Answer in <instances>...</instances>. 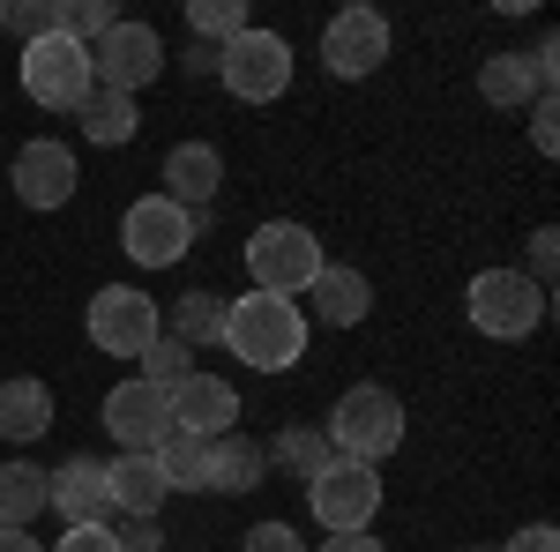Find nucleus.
<instances>
[{
  "instance_id": "nucleus-1",
  "label": "nucleus",
  "mask_w": 560,
  "mask_h": 552,
  "mask_svg": "<svg viewBox=\"0 0 560 552\" xmlns=\"http://www.w3.org/2000/svg\"><path fill=\"white\" fill-rule=\"evenodd\" d=\"M224 351L255 374H292L306 359V314L300 298H269V292H247V298H224Z\"/></svg>"
},
{
  "instance_id": "nucleus-2",
  "label": "nucleus",
  "mask_w": 560,
  "mask_h": 552,
  "mask_svg": "<svg viewBox=\"0 0 560 552\" xmlns=\"http://www.w3.org/2000/svg\"><path fill=\"white\" fill-rule=\"evenodd\" d=\"M329 448L345 456V463H374L382 470V456H396L404 448V396L382 381H351L337 403H329Z\"/></svg>"
},
{
  "instance_id": "nucleus-3",
  "label": "nucleus",
  "mask_w": 560,
  "mask_h": 552,
  "mask_svg": "<svg viewBox=\"0 0 560 552\" xmlns=\"http://www.w3.org/2000/svg\"><path fill=\"white\" fill-rule=\"evenodd\" d=\"M546 306H553V292H538L523 269H478L471 292H464V314H471L478 337L493 343H523L546 329Z\"/></svg>"
},
{
  "instance_id": "nucleus-4",
  "label": "nucleus",
  "mask_w": 560,
  "mask_h": 552,
  "mask_svg": "<svg viewBox=\"0 0 560 552\" xmlns=\"http://www.w3.org/2000/svg\"><path fill=\"white\" fill-rule=\"evenodd\" d=\"M322 261H329L322 239L306 224H292V216H269V224H255V239H247V277L269 298H300L322 277Z\"/></svg>"
},
{
  "instance_id": "nucleus-5",
  "label": "nucleus",
  "mask_w": 560,
  "mask_h": 552,
  "mask_svg": "<svg viewBox=\"0 0 560 552\" xmlns=\"http://www.w3.org/2000/svg\"><path fill=\"white\" fill-rule=\"evenodd\" d=\"M15 75H23V97L31 105H45V113H75L90 90H97V75H90V45L75 38H38L23 45V60H15Z\"/></svg>"
},
{
  "instance_id": "nucleus-6",
  "label": "nucleus",
  "mask_w": 560,
  "mask_h": 552,
  "mask_svg": "<svg viewBox=\"0 0 560 552\" xmlns=\"http://www.w3.org/2000/svg\"><path fill=\"white\" fill-rule=\"evenodd\" d=\"M195 239H202V216L165 202V195H142V202H128V216H120V255H128L135 269H173V261H187Z\"/></svg>"
},
{
  "instance_id": "nucleus-7",
  "label": "nucleus",
  "mask_w": 560,
  "mask_h": 552,
  "mask_svg": "<svg viewBox=\"0 0 560 552\" xmlns=\"http://www.w3.org/2000/svg\"><path fill=\"white\" fill-rule=\"evenodd\" d=\"M217 83L232 90L240 105H277L284 90H292V45L277 38V31H240V38L217 52Z\"/></svg>"
},
{
  "instance_id": "nucleus-8",
  "label": "nucleus",
  "mask_w": 560,
  "mask_h": 552,
  "mask_svg": "<svg viewBox=\"0 0 560 552\" xmlns=\"http://www.w3.org/2000/svg\"><path fill=\"white\" fill-rule=\"evenodd\" d=\"M306 515H314L329 538L374 530V515H382V470H374V463H345V456H337V463L306 485Z\"/></svg>"
},
{
  "instance_id": "nucleus-9",
  "label": "nucleus",
  "mask_w": 560,
  "mask_h": 552,
  "mask_svg": "<svg viewBox=\"0 0 560 552\" xmlns=\"http://www.w3.org/2000/svg\"><path fill=\"white\" fill-rule=\"evenodd\" d=\"M83 329L105 359H142L150 343L165 337V329H158V298L135 292V284H105V292L83 306Z\"/></svg>"
},
{
  "instance_id": "nucleus-10",
  "label": "nucleus",
  "mask_w": 560,
  "mask_h": 552,
  "mask_svg": "<svg viewBox=\"0 0 560 552\" xmlns=\"http://www.w3.org/2000/svg\"><path fill=\"white\" fill-rule=\"evenodd\" d=\"M553 75H560V45L538 38L530 52H486L478 60V97L493 113H530L538 97H553Z\"/></svg>"
},
{
  "instance_id": "nucleus-11",
  "label": "nucleus",
  "mask_w": 560,
  "mask_h": 552,
  "mask_svg": "<svg viewBox=\"0 0 560 552\" xmlns=\"http://www.w3.org/2000/svg\"><path fill=\"white\" fill-rule=\"evenodd\" d=\"M165 60H173V52H165V38H158V23H135V15H120L105 38L90 45V75H97V90H120V97H135L142 83H158Z\"/></svg>"
},
{
  "instance_id": "nucleus-12",
  "label": "nucleus",
  "mask_w": 560,
  "mask_h": 552,
  "mask_svg": "<svg viewBox=\"0 0 560 552\" xmlns=\"http://www.w3.org/2000/svg\"><path fill=\"white\" fill-rule=\"evenodd\" d=\"M388 45H396V31H388L382 8H337V15L322 23V68H329L337 83H366L388 60Z\"/></svg>"
},
{
  "instance_id": "nucleus-13",
  "label": "nucleus",
  "mask_w": 560,
  "mask_h": 552,
  "mask_svg": "<svg viewBox=\"0 0 560 552\" xmlns=\"http://www.w3.org/2000/svg\"><path fill=\"white\" fill-rule=\"evenodd\" d=\"M75 179H83L75 150H68V142H52V134L23 142V150L8 157V187H15V202H23V210H68V202H75Z\"/></svg>"
},
{
  "instance_id": "nucleus-14",
  "label": "nucleus",
  "mask_w": 560,
  "mask_h": 552,
  "mask_svg": "<svg viewBox=\"0 0 560 552\" xmlns=\"http://www.w3.org/2000/svg\"><path fill=\"white\" fill-rule=\"evenodd\" d=\"M105 433L120 441V456H158L165 433H173V411H165V388L158 381H120L105 388Z\"/></svg>"
},
{
  "instance_id": "nucleus-15",
  "label": "nucleus",
  "mask_w": 560,
  "mask_h": 552,
  "mask_svg": "<svg viewBox=\"0 0 560 552\" xmlns=\"http://www.w3.org/2000/svg\"><path fill=\"white\" fill-rule=\"evenodd\" d=\"M165 411H173V433L224 441V433H240V388L217 381V374H187V381L165 388Z\"/></svg>"
},
{
  "instance_id": "nucleus-16",
  "label": "nucleus",
  "mask_w": 560,
  "mask_h": 552,
  "mask_svg": "<svg viewBox=\"0 0 560 552\" xmlns=\"http://www.w3.org/2000/svg\"><path fill=\"white\" fill-rule=\"evenodd\" d=\"M45 515H60L68 530L75 522H113V485L97 456H68L60 470H45Z\"/></svg>"
},
{
  "instance_id": "nucleus-17",
  "label": "nucleus",
  "mask_w": 560,
  "mask_h": 552,
  "mask_svg": "<svg viewBox=\"0 0 560 552\" xmlns=\"http://www.w3.org/2000/svg\"><path fill=\"white\" fill-rule=\"evenodd\" d=\"M217 187H224V157H217V142H173L165 150V202H179V210H217Z\"/></svg>"
},
{
  "instance_id": "nucleus-18",
  "label": "nucleus",
  "mask_w": 560,
  "mask_h": 552,
  "mask_svg": "<svg viewBox=\"0 0 560 552\" xmlns=\"http://www.w3.org/2000/svg\"><path fill=\"white\" fill-rule=\"evenodd\" d=\"M314 298V321L322 329H359L366 314H374V284H366V269H351V261H322V277L306 284Z\"/></svg>"
},
{
  "instance_id": "nucleus-19",
  "label": "nucleus",
  "mask_w": 560,
  "mask_h": 552,
  "mask_svg": "<svg viewBox=\"0 0 560 552\" xmlns=\"http://www.w3.org/2000/svg\"><path fill=\"white\" fill-rule=\"evenodd\" d=\"M105 485H113V515H128V522H142V515H158L173 501L158 456H113V463H105Z\"/></svg>"
},
{
  "instance_id": "nucleus-20",
  "label": "nucleus",
  "mask_w": 560,
  "mask_h": 552,
  "mask_svg": "<svg viewBox=\"0 0 560 552\" xmlns=\"http://www.w3.org/2000/svg\"><path fill=\"white\" fill-rule=\"evenodd\" d=\"M52 433V388L38 374H15V381H0V441H38Z\"/></svg>"
},
{
  "instance_id": "nucleus-21",
  "label": "nucleus",
  "mask_w": 560,
  "mask_h": 552,
  "mask_svg": "<svg viewBox=\"0 0 560 552\" xmlns=\"http://www.w3.org/2000/svg\"><path fill=\"white\" fill-rule=\"evenodd\" d=\"M75 128H83V142H97V150H128L135 128H142V113H135V97H120V90H90L83 105H75Z\"/></svg>"
},
{
  "instance_id": "nucleus-22",
  "label": "nucleus",
  "mask_w": 560,
  "mask_h": 552,
  "mask_svg": "<svg viewBox=\"0 0 560 552\" xmlns=\"http://www.w3.org/2000/svg\"><path fill=\"white\" fill-rule=\"evenodd\" d=\"M261 478H269V456H261V441H247V433H224V441H210V493H255Z\"/></svg>"
},
{
  "instance_id": "nucleus-23",
  "label": "nucleus",
  "mask_w": 560,
  "mask_h": 552,
  "mask_svg": "<svg viewBox=\"0 0 560 552\" xmlns=\"http://www.w3.org/2000/svg\"><path fill=\"white\" fill-rule=\"evenodd\" d=\"M261 456H269V470H284V478H300V485H314L322 470L337 463V448H329V433H322V425H284Z\"/></svg>"
},
{
  "instance_id": "nucleus-24",
  "label": "nucleus",
  "mask_w": 560,
  "mask_h": 552,
  "mask_svg": "<svg viewBox=\"0 0 560 552\" xmlns=\"http://www.w3.org/2000/svg\"><path fill=\"white\" fill-rule=\"evenodd\" d=\"M45 515V470L38 463H0V530H38Z\"/></svg>"
},
{
  "instance_id": "nucleus-25",
  "label": "nucleus",
  "mask_w": 560,
  "mask_h": 552,
  "mask_svg": "<svg viewBox=\"0 0 560 552\" xmlns=\"http://www.w3.org/2000/svg\"><path fill=\"white\" fill-rule=\"evenodd\" d=\"M165 337H179L187 351L217 343V337H224V292H179V298H173V321H165Z\"/></svg>"
},
{
  "instance_id": "nucleus-26",
  "label": "nucleus",
  "mask_w": 560,
  "mask_h": 552,
  "mask_svg": "<svg viewBox=\"0 0 560 552\" xmlns=\"http://www.w3.org/2000/svg\"><path fill=\"white\" fill-rule=\"evenodd\" d=\"M158 470H165L173 493H210V441H195V433H165Z\"/></svg>"
},
{
  "instance_id": "nucleus-27",
  "label": "nucleus",
  "mask_w": 560,
  "mask_h": 552,
  "mask_svg": "<svg viewBox=\"0 0 560 552\" xmlns=\"http://www.w3.org/2000/svg\"><path fill=\"white\" fill-rule=\"evenodd\" d=\"M187 23H195V38L202 45H224L240 38V31H255V15H247V0H187Z\"/></svg>"
},
{
  "instance_id": "nucleus-28",
  "label": "nucleus",
  "mask_w": 560,
  "mask_h": 552,
  "mask_svg": "<svg viewBox=\"0 0 560 552\" xmlns=\"http://www.w3.org/2000/svg\"><path fill=\"white\" fill-rule=\"evenodd\" d=\"M113 23H120V8H113V0H60V38L97 45Z\"/></svg>"
},
{
  "instance_id": "nucleus-29",
  "label": "nucleus",
  "mask_w": 560,
  "mask_h": 552,
  "mask_svg": "<svg viewBox=\"0 0 560 552\" xmlns=\"http://www.w3.org/2000/svg\"><path fill=\"white\" fill-rule=\"evenodd\" d=\"M187 359H195V351H187V343H179V337H158V343H150V351H142V359H135V366H142V381L173 388V381H187V374H195Z\"/></svg>"
},
{
  "instance_id": "nucleus-30",
  "label": "nucleus",
  "mask_w": 560,
  "mask_h": 552,
  "mask_svg": "<svg viewBox=\"0 0 560 552\" xmlns=\"http://www.w3.org/2000/svg\"><path fill=\"white\" fill-rule=\"evenodd\" d=\"M8 31L23 45L52 38V31H60V0H8Z\"/></svg>"
},
{
  "instance_id": "nucleus-31",
  "label": "nucleus",
  "mask_w": 560,
  "mask_h": 552,
  "mask_svg": "<svg viewBox=\"0 0 560 552\" xmlns=\"http://www.w3.org/2000/svg\"><path fill=\"white\" fill-rule=\"evenodd\" d=\"M52 552H120V538H113V522H75L52 538Z\"/></svg>"
},
{
  "instance_id": "nucleus-32",
  "label": "nucleus",
  "mask_w": 560,
  "mask_h": 552,
  "mask_svg": "<svg viewBox=\"0 0 560 552\" xmlns=\"http://www.w3.org/2000/svg\"><path fill=\"white\" fill-rule=\"evenodd\" d=\"M553 255H560V232H553V224H546V232H530V269H523V277H530L538 292H553Z\"/></svg>"
},
{
  "instance_id": "nucleus-33",
  "label": "nucleus",
  "mask_w": 560,
  "mask_h": 552,
  "mask_svg": "<svg viewBox=\"0 0 560 552\" xmlns=\"http://www.w3.org/2000/svg\"><path fill=\"white\" fill-rule=\"evenodd\" d=\"M240 552H306V538L292 530V522H255V530H247V545H240Z\"/></svg>"
},
{
  "instance_id": "nucleus-34",
  "label": "nucleus",
  "mask_w": 560,
  "mask_h": 552,
  "mask_svg": "<svg viewBox=\"0 0 560 552\" xmlns=\"http://www.w3.org/2000/svg\"><path fill=\"white\" fill-rule=\"evenodd\" d=\"M530 142H538V157H553V150H560V105H553V97L530 105Z\"/></svg>"
},
{
  "instance_id": "nucleus-35",
  "label": "nucleus",
  "mask_w": 560,
  "mask_h": 552,
  "mask_svg": "<svg viewBox=\"0 0 560 552\" xmlns=\"http://www.w3.org/2000/svg\"><path fill=\"white\" fill-rule=\"evenodd\" d=\"M113 538H120V552H165V530H158V515H142V522H120Z\"/></svg>"
},
{
  "instance_id": "nucleus-36",
  "label": "nucleus",
  "mask_w": 560,
  "mask_h": 552,
  "mask_svg": "<svg viewBox=\"0 0 560 552\" xmlns=\"http://www.w3.org/2000/svg\"><path fill=\"white\" fill-rule=\"evenodd\" d=\"M493 552H560V530L553 522H523L509 545H493Z\"/></svg>"
},
{
  "instance_id": "nucleus-37",
  "label": "nucleus",
  "mask_w": 560,
  "mask_h": 552,
  "mask_svg": "<svg viewBox=\"0 0 560 552\" xmlns=\"http://www.w3.org/2000/svg\"><path fill=\"white\" fill-rule=\"evenodd\" d=\"M314 552H388V545L374 538V530H351V538H322Z\"/></svg>"
},
{
  "instance_id": "nucleus-38",
  "label": "nucleus",
  "mask_w": 560,
  "mask_h": 552,
  "mask_svg": "<svg viewBox=\"0 0 560 552\" xmlns=\"http://www.w3.org/2000/svg\"><path fill=\"white\" fill-rule=\"evenodd\" d=\"M179 68H187V75H217V45H187V52H179Z\"/></svg>"
},
{
  "instance_id": "nucleus-39",
  "label": "nucleus",
  "mask_w": 560,
  "mask_h": 552,
  "mask_svg": "<svg viewBox=\"0 0 560 552\" xmlns=\"http://www.w3.org/2000/svg\"><path fill=\"white\" fill-rule=\"evenodd\" d=\"M0 552H45L31 530H0Z\"/></svg>"
},
{
  "instance_id": "nucleus-40",
  "label": "nucleus",
  "mask_w": 560,
  "mask_h": 552,
  "mask_svg": "<svg viewBox=\"0 0 560 552\" xmlns=\"http://www.w3.org/2000/svg\"><path fill=\"white\" fill-rule=\"evenodd\" d=\"M0 31H8V8H0Z\"/></svg>"
},
{
  "instance_id": "nucleus-41",
  "label": "nucleus",
  "mask_w": 560,
  "mask_h": 552,
  "mask_svg": "<svg viewBox=\"0 0 560 552\" xmlns=\"http://www.w3.org/2000/svg\"><path fill=\"white\" fill-rule=\"evenodd\" d=\"M478 552H493V545H478Z\"/></svg>"
}]
</instances>
